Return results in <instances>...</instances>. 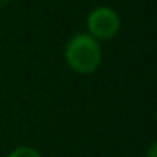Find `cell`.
<instances>
[{"label":"cell","mask_w":157,"mask_h":157,"mask_svg":"<svg viewBox=\"0 0 157 157\" xmlns=\"http://www.w3.org/2000/svg\"><path fill=\"white\" fill-rule=\"evenodd\" d=\"M9 157H42V155L36 149L24 145V147H17V149H14L10 154H9Z\"/></svg>","instance_id":"3"},{"label":"cell","mask_w":157,"mask_h":157,"mask_svg":"<svg viewBox=\"0 0 157 157\" xmlns=\"http://www.w3.org/2000/svg\"><path fill=\"white\" fill-rule=\"evenodd\" d=\"M149 157H155V144H152L149 149Z\"/></svg>","instance_id":"4"},{"label":"cell","mask_w":157,"mask_h":157,"mask_svg":"<svg viewBox=\"0 0 157 157\" xmlns=\"http://www.w3.org/2000/svg\"><path fill=\"white\" fill-rule=\"evenodd\" d=\"M64 56L73 71L79 75H90L96 71L101 63V46L93 36L78 34L69 39Z\"/></svg>","instance_id":"1"},{"label":"cell","mask_w":157,"mask_h":157,"mask_svg":"<svg viewBox=\"0 0 157 157\" xmlns=\"http://www.w3.org/2000/svg\"><path fill=\"white\" fill-rule=\"evenodd\" d=\"M9 0H0V4H7Z\"/></svg>","instance_id":"5"},{"label":"cell","mask_w":157,"mask_h":157,"mask_svg":"<svg viewBox=\"0 0 157 157\" xmlns=\"http://www.w3.org/2000/svg\"><path fill=\"white\" fill-rule=\"evenodd\" d=\"M86 25L88 34L93 36L96 41H110L120 31V17L113 9L98 7L88 15Z\"/></svg>","instance_id":"2"}]
</instances>
